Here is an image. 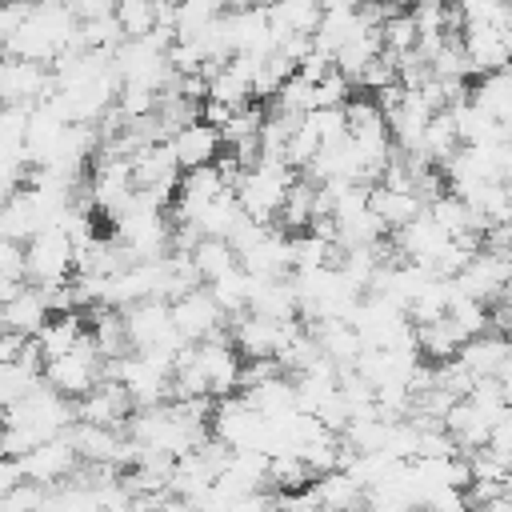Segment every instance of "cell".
Wrapping results in <instances>:
<instances>
[{
  "instance_id": "obj_30",
  "label": "cell",
  "mask_w": 512,
  "mask_h": 512,
  "mask_svg": "<svg viewBox=\"0 0 512 512\" xmlns=\"http://www.w3.org/2000/svg\"><path fill=\"white\" fill-rule=\"evenodd\" d=\"M88 336H92V344H96V352H100L104 360H116V356L132 352V348H128V336H124V320H120L116 308H96Z\"/></svg>"
},
{
  "instance_id": "obj_15",
  "label": "cell",
  "mask_w": 512,
  "mask_h": 512,
  "mask_svg": "<svg viewBox=\"0 0 512 512\" xmlns=\"http://www.w3.org/2000/svg\"><path fill=\"white\" fill-rule=\"evenodd\" d=\"M452 360H456L472 380H488V376H496V380L508 384V340H504V332H480V336H468V340L456 348Z\"/></svg>"
},
{
  "instance_id": "obj_16",
  "label": "cell",
  "mask_w": 512,
  "mask_h": 512,
  "mask_svg": "<svg viewBox=\"0 0 512 512\" xmlns=\"http://www.w3.org/2000/svg\"><path fill=\"white\" fill-rule=\"evenodd\" d=\"M128 412H132V400H128V392H124L116 380H100V384H92L84 396L72 400V416H76V420H88V424L120 428Z\"/></svg>"
},
{
  "instance_id": "obj_4",
  "label": "cell",
  "mask_w": 512,
  "mask_h": 512,
  "mask_svg": "<svg viewBox=\"0 0 512 512\" xmlns=\"http://www.w3.org/2000/svg\"><path fill=\"white\" fill-rule=\"evenodd\" d=\"M72 276V240L56 228L44 224L24 240V280L40 292L64 284Z\"/></svg>"
},
{
  "instance_id": "obj_36",
  "label": "cell",
  "mask_w": 512,
  "mask_h": 512,
  "mask_svg": "<svg viewBox=\"0 0 512 512\" xmlns=\"http://www.w3.org/2000/svg\"><path fill=\"white\" fill-rule=\"evenodd\" d=\"M24 336H16V332H0V360H16L20 352H24Z\"/></svg>"
},
{
  "instance_id": "obj_28",
  "label": "cell",
  "mask_w": 512,
  "mask_h": 512,
  "mask_svg": "<svg viewBox=\"0 0 512 512\" xmlns=\"http://www.w3.org/2000/svg\"><path fill=\"white\" fill-rule=\"evenodd\" d=\"M264 420H276V416H284V412H292L296 408V392H292V376L288 372H280V376H272V380H260V384H252V388H244L240 392Z\"/></svg>"
},
{
  "instance_id": "obj_11",
  "label": "cell",
  "mask_w": 512,
  "mask_h": 512,
  "mask_svg": "<svg viewBox=\"0 0 512 512\" xmlns=\"http://www.w3.org/2000/svg\"><path fill=\"white\" fill-rule=\"evenodd\" d=\"M52 92L48 64L0 56V108H32Z\"/></svg>"
},
{
  "instance_id": "obj_1",
  "label": "cell",
  "mask_w": 512,
  "mask_h": 512,
  "mask_svg": "<svg viewBox=\"0 0 512 512\" xmlns=\"http://www.w3.org/2000/svg\"><path fill=\"white\" fill-rule=\"evenodd\" d=\"M72 400L52 392L44 380L36 388H28L20 400H12L4 412H0V456H20L28 452L32 444L48 440V436H60L68 424H72Z\"/></svg>"
},
{
  "instance_id": "obj_6",
  "label": "cell",
  "mask_w": 512,
  "mask_h": 512,
  "mask_svg": "<svg viewBox=\"0 0 512 512\" xmlns=\"http://www.w3.org/2000/svg\"><path fill=\"white\" fill-rule=\"evenodd\" d=\"M208 432H212L224 448H260V452H268V420H264L240 392L212 400Z\"/></svg>"
},
{
  "instance_id": "obj_22",
  "label": "cell",
  "mask_w": 512,
  "mask_h": 512,
  "mask_svg": "<svg viewBox=\"0 0 512 512\" xmlns=\"http://www.w3.org/2000/svg\"><path fill=\"white\" fill-rule=\"evenodd\" d=\"M448 116H452V124H456V136H460V144H500V140H508V124H496L488 112H480L468 96H460V100H452L448 104Z\"/></svg>"
},
{
  "instance_id": "obj_32",
  "label": "cell",
  "mask_w": 512,
  "mask_h": 512,
  "mask_svg": "<svg viewBox=\"0 0 512 512\" xmlns=\"http://www.w3.org/2000/svg\"><path fill=\"white\" fill-rule=\"evenodd\" d=\"M112 20L120 24L124 40H140V36L156 32V0H116Z\"/></svg>"
},
{
  "instance_id": "obj_17",
  "label": "cell",
  "mask_w": 512,
  "mask_h": 512,
  "mask_svg": "<svg viewBox=\"0 0 512 512\" xmlns=\"http://www.w3.org/2000/svg\"><path fill=\"white\" fill-rule=\"evenodd\" d=\"M308 496L316 512H356L364 500V484L348 468H328L308 480Z\"/></svg>"
},
{
  "instance_id": "obj_27",
  "label": "cell",
  "mask_w": 512,
  "mask_h": 512,
  "mask_svg": "<svg viewBox=\"0 0 512 512\" xmlns=\"http://www.w3.org/2000/svg\"><path fill=\"white\" fill-rule=\"evenodd\" d=\"M244 220V212H240V204H236V196H232V188H224V192H216L188 224H196V232L200 236H220V240H228L232 236V228Z\"/></svg>"
},
{
  "instance_id": "obj_18",
  "label": "cell",
  "mask_w": 512,
  "mask_h": 512,
  "mask_svg": "<svg viewBox=\"0 0 512 512\" xmlns=\"http://www.w3.org/2000/svg\"><path fill=\"white\" fill-rule=\"evenodd\" d=\"M168 148H172V156H176V164L184 172V168L212 164L224 152V140H220V128H212L204 120H192V124H184V128H176L168 136Z\"/></svg>"
},
{
  "instance_id": "obj_19",
  "label": "cell",
  "mask_w": 512,
  "mask_h": 512,
  "mask_svg": "<svg viewBox=\"0 0 512 512\" xmlns=\"http://www.w3.org/2000/svg\"><path fill=\"white\" fill-rule=\"evenodd\" d=\"M264 320H300L296 316V292L288 276H252L248 284V308Z\"/></svg>"
},
{
  "instance_id": "obj_12",
  "label": "cell",
  "mask_w": 512,
  "mask_h": 512,
  "mask_svg": "<svg viewBox=\"0 0 512 512\" xmlns=\"http://www.w3.org/2000/svg\"><path fill=\"white\" fill-rule=\"evenodd\" d=\"M508 252H488V248H476L464 268L452 276L456 280V292L480 300V304H492L496 296H508Z\"/></svg>"
},
{
  "instance_id": "obj_21",
  "label": "cell",
  "mask_w": 512,
  "mask_h": 512,
  "mask_svg": "<svg viewBox=\"0 0 512 512\" xmlns=\"http://www.w3.org/2000/svg\"><path fill=\"white\" fill-rule=\"evenodd\" d=\"M308 332L320 348L324 360H332L336 368H352L360 356V336L348 320H308Z\"/></svg>"
},
{
  "instance_id": "obj_7",
  "label": "cell",
  "mask_w": 512,
  "mask_h": 512,
  "mask_svg": "<svg viewBox=\"0 0 512 512\" xmlns=\"http://www.w3.org/2000/svg\"><path fill=\"white\" fill-rule=\"evenodd\" d=\"M188 364L196 368V376L204 380V392H208L212 400L232 396L236 384H240V352L232 348L228 332H216V336H208V340L188 344Z\"/></svg>"
},
{
  "instance_id": "obj_10",
  "label": "cell",
  "mask_w": 512,
  "mask_h": 512,
  "mask_svg": "<svg viewBox=\"0 0 512 512\" xmlns=\"http://www.w3.org/2000/svg\"><path fill=\"white\" fill-rule=\"evenodd\" d=\"M76 468H80V456H76V448L68 444L64 432H60V436H48V440H40V444H32L28 452L16 456V472H20V480L44 484V488L64 484Z\"/></svg>"
},
{
  "instance_id": "obj_14",
  "label": "cell",
  "mask_w": 512,
  "mask_h": 512,
  "mask_svg": "<svg viewBox=\"0 0 512 512\" xmlns=\"http://www.w3.org/2000/svg\"><path fill=\"white\" fill-rule=\"evenodd\" d=\"M456 36H460L472 76H484V72H496L508 64V28H496L484 20H464V28Z\"/></svg>"
},
{
  "instance_id": "obj_26",
  "label": "cell",
  "mask_w": 512,
  "mask_h": 512,
  "mask_svg": "<svg viewBox=\"0 0 512 512\" xmlns=\"http://www.w3.org/2000/svg\"><path fill=\"white\" fill-rule=\"evenodd\" d=\"M36 228H44V216H40L36 200L28 196V188L20 184L16 192H8V196L0 200V236H8V240H16V244H24Z\"/></svg>"
},
{
  "instance_id": "obj_29",
  "label": "cell",
  "mask_w": 512,
  "mask_h": 512,
  "mask_svg": "<svg viewBox=\"0 0 512 512\" xmlns=\"http://www.w3.org/2000/svg\"><path fill=\"white\" fill-rule=\"evenodd\" d=\"M188 260H192V272H196L200 284H208V280L224 276L228 268H236V252H232V244L220 240V236H200V240L188 248Z\"/></svg>"
},
{
  "instance_id": "obj_35",
  "label": "cell",
  "mask_w": 512,
  "mask_h": 512,
  "mask_svg": "<svg viewBox=\"0 0 512 512\" xmlns=\"http://www.w3.org/2000/svg\"><path fill=\"white\" fill-rule=\"evenodd\" d=\"M72 4V12L84 20V16H100V12H112V4L116 0H68Z\"/></svg>"
},
{
  "instance_id": "obj_24",
  "label": "cell",
  "mask_w": 512,
  "mask_h": 512,
  "mask_svg": "<svg viewBox=\"0 0 512 512\" xmlns=\"http://www.w3.org/2000/svg\"><path fill=\"white\" fill-rule=\"evenodd\" d=\"M468 100H472L480 112H488L496 124H508V120H512V80H508V68L472 76Z\"/></svg>"
},
{
  "instance_id": "obj_8",
  "label": "cell",
  "mask_w": 512,
  "mask_h": 512,
  "mask_svg": "<svg viewBox=\"0 0 512 512\" xmlns=\"http://www.w3.org/2000/svg\"><path fill=\"white\" fill-rule=\"evenodd\" d=\"M168 312H172V328L180 332V340L196 344V340H208L216 332H228V316L220 312V304L212 300V292L204 284H192L184 288L180 296L168 300Z\"/></svg>"
},
{
  "instance_id": "obj_13",
  "label": "cell",
  "mask_w": 512,
  "mask_h": 512,
  "mask_svg": "<svg viewBox=\"0 0 512 512\" xmlns=\"http://www.w3.org/2000/svg\"><path fill=\"white\" fill-rule=\"evenodd\" d=\"M128 172H132V188H148V192H160V196H168V200H172L176 180H180V164H176L168 140L140 144V148L128 156Z\"/></svg>"
},
{
  "instance_id": "obj_9",
  "label": "cell",
  "mask_w": 512,
  "mask_h": 512,
  "mask_svg": "<svg viewBox=\"0 0 512 512\" xmlns=\"http://www.w3.org/2000/svg\"><path fill=\"white\" fill-rule=\"evenodd\" d=\"M300 320H264L256 312H236L228 316V340L240 352V360H256V356H276L288 336L296 332Z\"/></svg>"
},
{
  "instance_id": "obj_31",
  "label": "cell",
  "mask_w": 512,
  "mask_h": 512,
  "mask_svg": "<svg viewBox=\"0 0 512 512\" xmlns=\"http://www.w3.org/2000/svg\"><path fill=\"white\" fill-rule=\"evenodd\" d=\"M248 284H252V276L236 264V268H228L224 276L208 280L204 288L212 292V300L220 304V312H224V316H236V312H244V308H248Z\"/></svg>"
},
{
  "instance_id": "obj_2",
  "label": "cell",
  "mask_w": 512,
  "mask_h": 512,
  "mask_svg": "<svg viewBox=\"0 0 512 512\" xmlns=\"http://www.w3.org/2000/svg\"><path fill=\"white\" fill-rule=\"evenodd\" d=\"M292 168L284 160H256L252 168H244V176L236 180L232 196L240 204V212L256 224H276V212L284 204V192L292 184Z\"/></svg>"
},
{
  "instance_id": "obj_23",
  "label": "cell",
  "mask_w": 512,
  "mask_h": 512,
  "mask_svg": "<svg viewBox=\"0 0 512 512\" xmlns=\"http://www.w3.org/2000/svg\"><path fill=\"white\" fill-rule=\"evenodd\" d=\"M368 208H372V216L380 220V228H384V236H388V232L404 228V224H408L424 204H420V196H416V192L388 188V184H368Z\"/></svg>"
},
{
  "instance_id": "obj_34",
  "label": "cell",
  "mask_w": 512,
  "mask_h": 512,
  "mask_svg": "<svg viewBox=\"0 0 512 512\" xmlns=\"http://www.w3.org/2000/svg\"><path fill=\"white\" fill-rule=\"evenodd\" d=\"M380 48L392 52V56L416 48V28H412L408 12H388V16L380 20Z\"/></svg>"
},
{
  "instance_id": "obj_20",
  "label": "cell",
  "mask_w": 512,
  "mask_h": 512,
  "mask_svg": "<svg viewBox=\"0 0 512 512\" xmlns=\"http://www.w3.org/2000/svg\"><path fill=\"white\" fill-rule=\"evenodd\" d=\"M48 316H52V312H48L44 292H40V288H32V284H24L12 300H4V304H0V332H16V336L32 340V336H36V328H40Z\"/></svg>"
},
{
  "instance_id": "obj_33",
  "label": "cell",
  "mask_w": 512,
  "mask_h": 512,
  "mask_svg": "<svg viewBox=\"0 0 512 512\" xmlns=\"http://www.w3.org/2000/svg\"><path fill=\"white\" fill-rule=\"evenodd\" d=\"M288 76H292V60H288V56H280V52L260 56V60H256V68H252V100L272 96Z\"/></svg>"
},
{
  "instance_id": "obj_5",
  "label": "cell",
  "mask_w": 512,
  "mask_h": 512,
  "mask_svg": "<svg viewBox=\"0 0 512 512\" xmlns=\"http://www.w3.org/2000/svg\"><path fill=\"white\" fill-rule=\"evenodd\" d=\"M40 380H44L52 392H60V396L76 400V396H84L92 384H100V380H104V356L96 352L92 336L84 332L68 352H60L56 360H44Z\"/></svg>"
},
{
  "instance_id": "obj_3",
  "label": "cell",
  "mask_w": 512,
  "mask_h": 512,
  "mask_svg": "<svg viewBox=\"0 0 512 512\" xmlns=\"http://www.w3.org/2000/svg\"><path fill=\"white\" fill-rule=\"evenodd\" d=\"M120 320H124V336H128L132 352H156L164 360H176V352L188 344L172 328L168 300H136V304L120 308Z\"/></svg>"
},
{
  "instance_id": "obj_37",
  "label": "cell",
  "mask_w": 512,
  "mask_h": 512,
  "mask_svg": "<svg viewBox=\"0 0 512 512\" xmlns=\"http://www.w3.org/2000/svg\"><path fill=\"white\" fill-rule=\"evenodd\" d=\"M464 512H484V508H464Z\"/></svg>"
},
{
  "instance_id": "obj_25",
  "label": "cell",
  "mask_w": 512,
  "mask_h": 512,
  "mask_svg": "<svg viewBox=\"0 0 512 512\" xmlns=\"http://www.w3.org/2000/svg\"><path fill=\"white\" fill-rule=\"evenodd\" d=\"M84 332H88V328H84V316H80V312H52V316L36 328L32 348L40 352V360H56V356L68 352Z\"/></svg>"
}]
</instances>
